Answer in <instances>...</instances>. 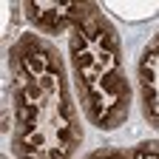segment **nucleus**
<instances>
[{
	"label": "nucleus",
	"instance_id": "obj_1",
	"mask_svg": "<svg viewBox=\"0 0 159 159\" xmlns=\"http://www.w3.org/2000/svg\"><path fill=\"white\" fill-rule=\"evenodd\" d=\"M6 66L14 159H74L83 145V122L60 48L37 31H23L9 46Z\"/></svg>",
	"mask_w": 159,
	"mask_h": 159
},
{
	"label": "nucleus",
	"instance_id": "obj_5",
	"mask_svg": "<svg viewBox=\"0 0 159 159\" xmlns=\"http://www.w3.org/2000/svg\"><path fill=\"white\" fill-rule=\"evenodd\" d=\"M83 159H159V139H142L125 148H97L91 153H85Z\"/></svg>",
	"mask_w": 159,
	"mask_h": 159
},
{
	"label": "nucleus",
	"instance_id": "obj_6",
	"mask_svg": "<svg viewBox=\"0 0 159 159\" xmlns=\"http://www.w3.org/2000/svg\"><path fill=\"white\" fill-rule=\"evenodd\" d=\"M3 159H9V156H6V153H3Z\"/></svg>",
	"mask_w": 159,
	"mask_h": 159
},
{
	"label": "nucleus",
	"instance_id": "obj_3",
	"mask_svg": "<svg viewBox=\"0 0 159 159\" xmlns=\"http://www.w3.org/2000/svg\"><path fill=\"white\" fill-rule=\"evenodd\" d=\"M91 0L83 3H54V0H26L23 3V14L31 23V29L40 37H60V34H71V29L83 20V14L88 11Z\"/></svg>",
	"mask_w": 159,
	"mask_h": 159
},
{
	"label": "nucleus",
	"instance_id": "obj_4",
	"mask_svg": "<svg viewBox=\"0 0 159 159\" xmlns=\"http://www.w3.org/2000/svg\"><path fill=\"white\" fill-rule=\"evenodd\" d=\"M136 97L142 119L159 131V29L142 46L136 60Z\"/></svg>",
	"mask_w": 159,
	"mask_h": 159
},
{
	"label": "nucleus",
	"instance_id": "obj_2",
	"mask_svg": "<svg viewBox=\"0 0 159 159\" xmlns=\"http://www.w3.org/2000/svg\"><path fill=\"white\" fill-rule=\"evenodd\" d=\"M68 74L91 128L116 131L128 122L134 88L125 71L122 37L99 3H88L68 34Z\"/></svg>",
	"mask_w": 159,
	"mask_h": 159
}]
</instances>
